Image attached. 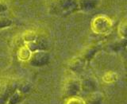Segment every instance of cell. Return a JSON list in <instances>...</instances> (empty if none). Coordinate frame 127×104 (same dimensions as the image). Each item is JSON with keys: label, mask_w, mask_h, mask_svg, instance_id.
<instances>
[{"label": "cell", "mask_w": 127, "mask_h": 104, "mask_svg": "<svg viewBox=\"0 0 127 104\" xmlns=\"http://www.w3.org/2000/svg\"><path fill=\"white\" fill-rule=\"evenodd\" d=\"M30 59L32 61L33 64H36V65H38L40 63H44L46 60H47V57L46 55L44 53H37L36 54L30 56Z\"/></svg>", "instance_id": "277c9868"}, {"label": "cell", "mask_w": 127, "mask_h": 104, "mask_svg": "<svg viewBox=\"0 0 127 104\" xmlns=\"http://www.w3.org/2000/svg\"><path fill=\"white\" fill-rule=\"evenodd\" d=\"M92 29L95 32L98 34L105 33L110 29L112 26L110 19L105 15H98L95 17L92 21Z\"/></svg>", "instance_id": "6da1fadb"}, {"label": "cell", "mask_w": 127, "mask_h": 104, "mask_svg": "<svg viewBox=\"0 0 127 104\" xmlns=\"http://www.w3.org/2000/svg\"><path fill=\"white\" fill-rule=\"evenodd\" d=\"M101 0H77L78 10L83 12H90L95 9Z\"/></svg>", "instance_id": "3957f363"}, {"label": "cell", "mask_w": 127, "mask_h": 104, "mask_svg": "<svg viewBox=\"0 0 127 104\" xmlns=\"http://www.w3.org/2000/svg\"><path fill=\"white\" fill-rule=\"evenodd\" d=\"M8 10V5L6 1L4 0H0V14L5 13Z\"/></svg>", "instance_id": "52a82bcc"}, {"label": "cell", "mask_w": 127, "mask_h": 104, "mask_svg": "<svg viewBox=\"0 0 127 104\" xmlns=\"http://www.w3.org/2000/svg\"><path fill=\"white\" fill-rule=\"evenodd\" d=\"M55 6L62 13H71L78 9L77 0H54Z\"/></svg>", "instance_id": "7a4b0ae2"}, {"label": "cell", "mask_w": 127, "mask_h": 104, "mask_svg": "<svg viewBox=\"0 0 127 104\" xmlns=\"http://www.w3.org/2000/svg\"><path fill=\"white\" fill-rule=\"evenodd\" d=\"M30 49L27 47H23L21 49H20V51L18 52V57L22 60V61H27L26 57L30 59Z\"/></svg>", "instance_id": "5b68a950"}, {"label": "cell", "mask_w": 127, "mask_h": 104, "mask_svg": "<svg viewBox=\"0 0 127 104\" xmlns=\"http://www.w3.org/2000/svg\"><path fill=\"white\" fill-rule=\"evenodd\" d=\"M12 21L6 16L0 14V27H6L11 25Z\"/></svg>", "instance_id": "8992f818"}]
</instances>
